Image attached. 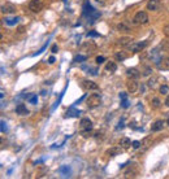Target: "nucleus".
I'll use <instances>...</instances> for the list:
<instances>
[{
  "label": "nucleus",
  "instance_id": "nucleus-1",
  "mask_svg": "<svg viewBox=\"0 0 169 179\" xmlns=\"http://www.w3.org/2000/svg\"><path fill=\"white\" fill-rule=\"evenodd\" d=\"M91 131H92V121L90 118H82L79 122V132L82 134L83 138H89L91 135Z\"/></svg>",
  "mask_w": 169,
  "mask_h": 179
},
{
  "label": "nucleus",
  "instance_id": "nucleus-2",
  "mask_svg": "<svg viewBox=\"0 0 169 179\" xmlns=\"http://www.w3.org/2000/svg\"><path fill=\"white\" fill-rule=\"evenodd\" d=\"M148 14L144 10H139V12L135 13L134 18H133V24L134 25H146L148 22Z\"/></svg>",
  "mask_w": 169,
  "mask_h": 179
},
{
  "label": "nucleus",
  "instance_id": "nucleus-3",
  "mask_svg": "<svg viewBox=\"0 0 169 179\" xmlns=\"http://www.w3.org/2000/svg\"><path fill=\"white\" fill-rule=\"evenodd\" d=\"M86 104L89 108H96L102 104V96L99 94H91L89 97L86 99Z\"/></svg>",
  "mask_w": 169,
  "mask_h": 179
},
{
  "label": "nucleus",
  "instance_id": "nucleus-4",
  "mask_svg": "<svg viewBox=\"0 0 169 179\" xmlns=\"http://www.w3.org/2000/svg\"><path fill=\"white\" fill-rule=\"evenodd\" d=\"M148 46V40H143V42H135V43H132L128 48L129 51H132L133 53H138L140 51H143L144 48Z\"/></svg>",
  "mask_w": 169,
  "mask_h": 179
},
{
  "label": "nucleus",
  "instance_id": "nucleus-5",
  "mask_svg": "<svg viewBox=\"0 0 169 179\" xmlns=\"http://www.w3.org/2000/svg\"><path fill=\"white\" fill-rule=\"evenodd\" d=\"M81 86H82L83 90H87V91H96V90H99V86H98L95 82L90 80V79H82V80H81Z\"/></svg>",
  "mask_w": 169,
  "mask_h": 179
},
{
  "label": "nucleus",
  "instance_id": "nucleus-6",
  "mask_svg": "<svg viewBox=\"0 0 169 179\" xmlns=\"http://www.w3.org/2000/svg\"><path fill=\"white\" fill-rule=\"evenodd\" d=\"M29 9L34 13H39L43 9V2L42 0H31L29 3Z\"/></svg>",
  "mask_w": 169,
  "mask_h": 179
},
{
  "label": "nucleus",
  "instance_id": "nucleus-7",
  "mask_svg": "<svg viewBox=\"0 0 169 179\" xmlns=\"http://www.w3.org/2000/svg\"><path fill=\"white\" fill-rule=\"evenodd\" d=\"M146 7H147V9H148V10H151V12H156V10L160 9L161 2H160V0H148Z\"/></svg>",
  "mask_w": 169,
  "mask_h": 179
},
{
  "label": "nucleus",
  "instance_id": "nucleus-8",
  "mask_svg": "<svg viewBox=\"0 0 169 179\" xmlns=\"http://www.w3.org/2000/svg\"><path fill=\"white\" fill-rule=\"evenodd\" d=\"M126 87H128L129 94H135V92L138 91V87H139L137 79H129V82L126 83Z\"/></svg>",
  "mask_w": 169,
  "mask_h": 179
},
{
  "label": "nucleus",
  "instance_id": "nucleus-9",
  "mask_svg": "<svg viewBox=\"0 0 169 179\" xmlns=\"http://www.w3.org/2000/svg\"><path fill=\"white\" fill-rule=\"evenodd\" d=\"M126 77L129 79H138L140 77V72L135 68H129L126 69Z\"/></svg>",
  "mask_w": 169,
  "mask_h": 179
},
{
  "label": "nucleus",
  "instance_id": "nucleus-10",
  "mask_svg": "<svg viewBox=\"0 0 169 179\" xmlns=\"http://www.w3.org/2000/svg\"><path fill=\"white\" fill-rule=\"evenodd\" d=\"M2 12L4 14H14L16 13V7L12 3H7L2 7Z\"/></svg>",
  "mask_w": 169,
  "mask_h": 179
},
{
  "label": "nucleus",
  "instance_id": "nucleus-11",
  "mask_svg": "<svg viewBox=\"0 0 169 179\" xmlns=\"http://www.w3.org/2000/svg\"><path fill=\"white\" fill-rule=\"evenodd\" d=\"M132 43H133V39L130 36H122L117 40V44L121 46V47H129Z\"/></svg>",
  "mask_w": 169,
  "mask_h": 179
},
{
  "label": "nucleus",
  "instance_id": "nucleus-12",
  "mask_svg": "<svg viewBox=\"0 0 169 179\" xmlns=\"http://www.w3.org/2000/svg\"><path fill=\"white\" fill-rule=\"evenodd\" d=\"M164 121H161V119H157V121H155L154 123H152V126H151V131H160V130L164 129Z\"/></svg>",
  "mask_w": 169,
  "mask_h": 179
},
{
  "label": "nucleus",
  "instance_id": "nucleus-13",
  "mask_svg": "<svg viewBox=\"0 0 169 179\" xmlns=\"http://www.w3.org/2000/svg\"><path fill=\"white\" fill-rule=\"evenodd\" d=\"M16 113H17L18 116H28L29 114V109L24 104H18L17 106H16Z\"/></svg>",
  "mask_w": 169,
  "mask_h": 179
},
{
  "label": "nucleus",
  "instance_id": "nucleus-14",
  "mask_svg": "<svg viewBox=\"0 0 169 179\" xmlns=\"http://www.w3.org/2000/svg\"><path fill=\"white\" fill-rule=\"evenodd\" d=\"M122 149H124L122 147H112V148L108 149L106 153L108 156H111V157H114V156H117V155H121V151Z\"/></svg>",
  "mask_w": 169,
  "mask_h": 179
},
{
  "label": "nucleus",
  "instance_id": "nucleus-15",
  "mask_svg": "<svg viewBox=\"0 0 169 179\" xmlns=\"http://www.w3.org/2000/svg\"><path fill=\"white\" fill-rule=\"evenodd\" d=\"M118 144H120V147H122L124 149H128L130 145H132V140H130L129 138H126V136H124V138L120 139Z\"/></svg>",
  "mask_w": 169,
  "mask_h": 179
},
{
  "label": "nucleus",
  "instance_id": "nucleus-16",
  "mask_svg": "<svg viewBox=\"0 0 169 179\" xmlns=\"http://www.w3.org/2000/svg\"><path fill=\"white\" fill-rule=\"evenodd\" d=\"M117 70V64L114 61H108L106 65V72L108 73H114Z\"/></svg>",
  "mask_w": 169,
  "mask_h": 179
},
{
  "label": "nucleus",
  "instance_id": "nucleus-17",
  "mask_svg": "<svg viewBox=\"0 0 169 179\" xmlns=\"http://www.w3.org/2000/svg\"><path fill=\"white\" fill-rule=\"evenodd\" d=\"M20 17H7L4 20V22L7 24V26H14V25H17L20 22Z\"/></svg>",
  "mask_w": 169,
  "mask_h": 179
},
{
  "label": "nucleus",
  "instance_id": "nucleus-18",
  "mask_svg": "<svg viewBox=\"0 0 169 179\" xmlns=\"http://www.w3.org/2000/svg\"><path fill=\"white\" fill-rule=\"evenodd\" d=\"M150 105H151L152 109H159V108L161 106V100L159 99V97H152Z\"/></svg>",
  "mask_w": 169,
  "mask_h": 179
},
{
  "label": "nucleus",
  "instance_id": "nucleus-19",
  "mask_svg": "<svg viewBox=\"0 0 169 179\" xmlns=\"http://www.w3.org/2000/svg\"><path fill=\"white\" fill-rule=\"evenodd\" d=\"M114 57H116L117 61H124V60L128 58V53L124 52V51H121V52H117L116 55H114Z\"/></svg>",
  "mask_w": 169,
  "mask_h": 179
},
{
  "label": "nucleus",
  "instance_id": "nucleus-20",
  "mask_svg": "<svg viewBox=\"0 0 169 179\" xmlns=\"http://www.w3.org/2000/svg\"><path fill=\"white\" fill-rule=\"evenodd\" d=\"M117 30L120 31V32H129L130 31V28L126 25V24H124V22H121V24H118L117 25Z\"/></svg>",
  "mask_w": 169,
  "mask_h": 179
},
{
  "label": "nucleus",
  "instance_id": "nucleus-21",
  "mask_svg": "<svg viewBox=\"0 0 169 179\" xmlns=\"http://www.w3.org/2000/svg\"><path fill=\"white\" fill-rule=\"evenodd\" d=\"M157 80H159V78L157 77H151L150 79H148V87H151V88H155L156 87V84H157Z\"/></svg>",
  "mask_w": 169,
  "mask_h": 179
},
{
  "label": "nucleus",
  "instance_id": "nucleus-22",
  "mask_svg": "<svg viewBox=\"0 0 169 179\" xmlns=\"http://www.w3.org/2000/svg\"><path fill=\"white\" fill-rule=\"evenodd\" d=\"M59 171L63 175H69V173H70V167H69V166H67V165H64V166L60 167Z\"/></svg>",
  "mask_w": 169,
  "mask_h": 179
},
{
  "label": "nucleus",
  "instance_id": "nucleus-23",
  "mask_svg": "<svg viewBox=\"0 0 169 179\" xmlns=\"http://www.w3.org/2000/svg\"><path fill=\"white\" fill-rule=\"evenodd\" d=\"M159 92H160L161 95H168V92H169V86H168V84H161L160 88H159Z\"/></svg>",
  "mask_w": 169,
  "mask_h": 179
},
{
  "label": "nucleus",
  "instance_id": "nucleus-24",
  "mask_svg": "<svg viewBox=\"0 0 169 179\" xmlns=\"http://www.w3.org/2000/svg\"><path fill=\"white\" fill-rule=\"evenodd\" d=\"M159 66H160L161 69H169V57H167V58H164V60H161V62H160Z\"/></svg>",
  "mask_w": 169,
  "mask_h": 179
},
{
  "label": "nucleus",
  "instance_id": "nucleus-25",
  "mask_svg": "<svg viewBox=\"0 0 169 179\" xmlns=\"http://www.w3.org/2000/svg\"><path fill=\"white\" fill-rule=\"evenodd\" d=\"M67 113H68L67 117H78L81 112L79 110H75V109H69Z\"/></svg>",
  "mask_w": 169,
  "mask_h": 179
},
{
  "label": "nucleus",
  "instance_id": "nucleus-26",
  "mask_svg": "<svg viewBox=\"0 0 169 179\" xmlns=\"http://www.w3.org/2000/svg\"><path fill=\"white\" fill-rule=\"evenodd\" d=\"M28 100H29V103H31V104H36L38 103V95H29Z\"/></svg>",
  "mask_w": 169,
  "mask_h": 179
},
{
  "label": "nucleus",
  "instance_id": "nucleus-27",
  "mask_svg": "<svg viewBox=\"0 0 169 179\" xmlns=\"http://www.w3.org/2000/svg\"><path fill=\"white\" fill-rule=\"evenodd\" d=\"M152 73H154V70H152V68L151 66H144V69H143V75H151Z\"/></svg>",
  "mask_w": 169,
  "mask_h": 179
},
{
  "label": "nucleus",
  "instance_id": "nucleus-28",
  "mask_svg": "<svg viewBox=\"0 0 169 179\" xmlns=\"http://www.w3.org/2000/svg\"><path fill=\"white\" fill-rule=\"evenodd\" d=\"M86 58H87V56L78 55V56H75V57H74V62H83Z\"/></svg>",
  "mask_w": 169,
  "mask_h": 179
},
{
  "label": "nucleus",
  "instance_id": "nucleus-29",
  "mask_svg": "<svg viewBox=\"0 0 169 179\" xmlns=\"http://www.w3.org/2000/svg\"><path fill=\"white\" fill-rule=\"evenodd\" d=\"M102 35L99 34V32H96V31H89L87 32V38H100Z\"/></svg>",
  "mask_w": 169,
  "mask_h": 179
},
{
  "label": "nucleus",
  "instance_id": "nucleus-30",
  "mask_svg": "<svg viewBox=\"0 0 169 179\" xmlns=\"http://www.w3.org/2000/svg\"><path fill=\"white\" fill-rule=\"evenodd\" d=\"M129 100H128V97L126 99H121V106L124 108V109H126V108H129Z\"/></svg>",
  "mask_w": 169,
  "mask_h": 179
},
{
  "label": "nucleus",
  "instance_id": "nucleus-31",
  "mask_svg": "<svg viewBox=\"0 0 169 179\" xmlns=\"http://www.w3.org/2000/svg\"><path fill=\"white\" fill-rule=\"evenodd\" d=\"M95 61H96V64H98V65H100V64H103V62L106 61V57H104V56H98Z\"/></svg>",
  "mask_w": 169,
  "mask_h": 179
},
{
  "label": "nucleus",
  "instance_id": "nucleus-32",
  "mask_svg": "<svg viewBox=\"0 0 169 179\" xmlns=\"http://www.w3.org/2000/svg\"><path fill=\"white\" fill-rule=\"evenodd\" d=\"M140 142H138V140H134V142H132V147L134 148V149H138L139 147H140Z\"/></svg>",
  "mask_w": 169,
  "mask_h": 179
},
{
  "label": "nucleus",
  "instance_id": "nucleus-33",
  "mask_svg": "<svg viewBox=\"0 0 169 179\" xmlns=\"http://www.w3.org/2000/svg\"><path fill=\"white\" fill-rule=\"evenodd\" d=\"M46 48H47V44H44V46H43V47L40 48V50H39V51H38V52H35V53H34V55H33V56H38V55H40V53H42L43 51H44V50H46Z\"/></svg>",
  "mask_w": 169,
  "mask_h": 179
},
{
  "label": "nucleus",
  "instance_id": "nucleus-34",
  "mask_svg": "<svg viewBox=\"0 0 169 179\" xmlns=\"http://www.w3.org/2000/svg\"><path fill=\"white\" fill-rule=\"evenodd\" d=\"M148 143H150V138H146V139L143 140V142H142V144L144 145V149H147V147H148V145H150Z\"/></svg>",
  "mask_w": 169,
  "mask_h": 179
},
{
  "label": "nucleus",
  "instance_id": "nucleus-35",
  "mask_svg": "<svg viewBox=\"0 0 169 179\" xmlns=\"http://www.w3.org/2000/svg\"><path fill=\"white\" fill-rule=\"evenodd\" d=\"M163 32H164L165 36H169V24L165 25V28H164V30H163Z\"/></svg>",
  "mask_w": 169,
  "mask_h": 179
},
{
  "label": "nucleus",
  "instance_id": "nucleus-36",
  "mask_svg": "<svg viewBox=\"0 0 169 179\" xmlns=\"http://www.w3.org/2000/svg\"><path fill=\"white\" fill-rule=\"evenodd\" d=\"M51 51H52V53H57V52H59V47H57V44H53V46L51 47Z\"/></svg>",
  "mask_w": 169,
  "mask_h": 179
},
{
  "label": "nucleus",
  "instance_id": "nucleus-37",
  "mask_svg": "<svg viewBox=\"0 0 169 179\" xmlns=\"http://www.w3.org/2000/svg\"><path fill=\"white\" fill-rule=\"evenodd\" d=\"M5 121H2V132H5Z\"/></svg>",
  "mask_w": 169,
  "mask_h": 179
},
{
  "label": "nucleus",
  "instance_id": "nucleus-38",
  "mask_svg": "<svg viewBox=\"0 0 169 179\" xmlns=\"http://www.w3.org/2000/svg\"><path fill=\"white\" fill-rule=\"evenodd\" d=\"M126 94H125V92H120V99H126Z\"/></svg>",
  "mask_w": 169,
  "mask_h": 179
},
{
  "label": "nucleus",
  "instance_id": "nucleus-39",
  "mask_svg": "<svg viewBox=\"0 0 169 179\" xmlns=\"http://www.w3.org/2000/svg\"><path fill=\"white\" fill-rule=\"evenodd\" d=\"M56 61V58L55 57H53V56H51L50 58H48V62H50V64H53V62H55Z\"/></svg>",
  "mask_w": 169,
  "mask_h": 179
},
{
  "label": "nucleus",
  "instance_id": "nucleus-40",
  "mask_svg": "<svg viewBox=\"0 0 169 179\" xmlns=\"http://www.w3.org/2000/svg\"><path fill=\"white\" fill-rule=\"evenodd\" d=\"M164 104H165V106L169 108V95H167V99H165V101H164Z\"/></svg>",
  "mask_w": 169,
  "mask_h": 179
}]
</instances>
